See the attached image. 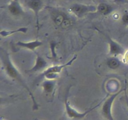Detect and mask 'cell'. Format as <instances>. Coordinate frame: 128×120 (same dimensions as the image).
<instances>
[{
    "mask_svg": "<svg viewBox=\"0 0 128 120\" xmlns=\"http://www.w3.org/2000/svg\"><path fill=\"white\" fill-rule=\"evenodd\" d=\"M1 63L2 64V67H3L4 70L6 74L10 78L12 79L13 80L17 81L20 84L23 86L24 88L28 91V92L30 94V97H31V100L32 101V110L34 111L35 110H38L39 106L38 104V102L36 101V99H35L34 96L33 94L31 92L30 90V88L28 86L25 82L21 74L20 71L18 70L16 66H14V64L11 61V58L10 57V55L6 51H1Z\"/></svg>",
    "mask_w": 128,
    "mask_h": 120,
    "instance_id": "obj_1",
    "label": "cell"
},
{
    "mask_svg": "<svg viewBox=\"0 0 128 120\" xmlns=\"http://www.w3.org/2000/svg\"><path fill=\"white\" fill-rule=\"evenodd\" d=\"M52 22L56 26L62 29H68L72 24V21L64 11L54 10L51 12Z\"/></svg>",
    "mask_w": 128,
    "mask_h": 120,
    "instance_id": "obj_2",
    "label": "cell"
},
{
    "mask_svg": "<svg viewBox=\"0 0 128 120\" xmlns=\"http://www.w3.org/2000/svg\"><path fill=\"white\" fill-rule=\"evenodd\" d=\"M104 100H102L100 104L96 105L94 107L90 109V110H88L87 111H86L85 112H79L77 110H75L74 108L72 107L70 104V102L68 101V96H66V98H65V101H64V106H65V111H66V114L68 116V117L69 118L71 119V120H82L83 118H84L90 112H91V111H93L94 110H95L96 108H97L100 104H101L102 102H103Z\"/></svg>",
    "mask_w": 128,
    "mask_h": 120,
    "instance_id": "obj_3",
    "label": "cell"
},
{
    "mask_svg": "<svg viewBox=\"0 0 128 120\" xmlns=\"http://www.w3.org/2000/svg\"><path fill=\"white\" fill-rule=\"evenodd\" d=\"M124 91V88L120 90V91H118L116 93L110 95L108 98L104 100V101H103V104L101 107V114L106 120H115L112 113V104L118 96Z\"/></svg>",
    "mask_w": 128,
    "mask_h": 120,
    "instance_id": "obj_4",
    "label": "cell"
},
{
    "mask_svg": "<svg viewBox=\"0 0 128 120\" xmlns=\"http://www.w3.org/2000/svg\"><path fill=\"white\" fill-rule=\"evenodd\" d=\"M68 11L78 18H81L88 14L97 11V8L94 5L74 3L70 6Z\"/></svg>",
    "mask_w": 128,
    "mask_h": 120,
    "instance_id": "obj_5",
    "label": "cell"
},
{
    "mask_svg": "<svg viewBox=\"0 0 128 120\" xmlns=\"http://www.w3.org/2000/svg\"><path fill=\"white\" fill-rule=\"evenodd\" d=\"M26 6L33 12L36 19V26L38 30L40 29V13L44 8V2L42 0H28L26 1Z\"/></svg>",
    "mask_w": 128,
    "mask_h": 120,
    "instance_id": "obj_6",
    "label": "cell"
},
{
    "mask_svg": "<svg viewBox=\"0 0 128 120\" xmlns=\"http://www.w3.org/2000/svg\"><path fill=\"white\" fill-rule=\"evenodd\" d=\"M77 58V55L75 54L71 60L69 61H68L67 62H66L65 64H62L60 65H54V66H50V67L47 68L46 70H44L43 71V72L40 74V77L41 78H44L46 75L50 73H54V74H59L62 71V70L64 68H65L66 67L69 66H71L72 63H73L74 61L76 60Z\"/></svg>",
    "mask_w": 128,
    "mask_h": 120,
    "instance_id": "obj_7",
    "label": "cell"
},
{
    "mask_svg": "<svg viewBox=\"0 0 128 120\" xmlns=\"http://www.w3.org/2000/svg\"><path fill=\"white\" fill-rule=\"evenodd\" d=\"M106 37L108 41L109 54L110 56L117 57L119 55H122L124 53L125 50L122 45L120 44L117 41L112 40L108 35H106Z\"/></svg>",
    "mask_w": 128,
    "mask_h": 120,
    "instance_id": "obj_8",
    "label": "cell"
},
{
    "mask_svg": "<svg viewBox=\"0 0 128 120\" xmlns=\"http://www.w3.org/2000/svg\"><path fill=\"white\" fill-rule=\"evenodd\" d=\"M8 10L12 16L16 17L22 16L24 14L20 0H11L8 5Z\"/></svg>",
    "mask_w": 128,
    "mask_h": 120,
    "instance_id": "obj_9",
    "label": "cell"
},
{
    "mask_svg": "<svg viewBox=\"0 0 128 120\" xmlns=\"http://www.w3.org/2000/svg\"><path fill=\"white\" fill-rule=\"evenodd\" d=\"M47 66V61H46L42 56H40L39 54L36 53V62H35L34 65L30 70H29L28 71V72H35L41 71V70H44V69L46 70Z\"/></svg>",
    "mask_w": 128,
    "mask_h": 120,
    "instance_id": "obj_10",
    "label": "cell"
},
{
    "mask_svg": "<svg viewBox=\"0 0 128 120\" xmlns=\"http://www.w3.org/2000/svg\"><path fill=\"white\" fill-rule=\"evenodd\" d=\"M18 46L22 48L27 49L30 51H34L36 49L40 47L42 45V42L38 40H36L34 41H29V42H24V41H19L16 43Z\"/></svg>",
    "mask_w": 128,
    "mask_h": 120,
    "instance_id": "obj_11",
    "label": "cell"
},
{
    "mask_svg": "<svg viewBox=\"0 0 128 120\" xmlns=\"http://www.w3.org/2000/svg\"><path fill=\"white\" fill-rule=\"evenodd\" d=\"M97 12L102 16H108L112 13L114 8L111 5L105 2H101L97 6Z\"/></svg>",
    "mask_w": 128,
    "mask_h": 120,
    "instance_id": "obj_12",
    "label": "cell"
},
{
    "mask_svg": "<svg viewBox=\"0 0 128 120\" xmlns=\"http://www.w3.org/2000/svg\"><path fill=\"white\" fill-rule=\"evenodd\" d=\"M42 90L46 94H52L55 90L56 82L55 80H46L42 82L41 84Z\"/></svg>",
    "mask_w": 128,
    "mask_h": 120,
    "instance_id": "obj_13",
    "label": "cell"
},
{
    "mask_svg": "<svg viewBox=\"0 0 128 120\" xmlns=\"http://www.w3.org/2000/svg\"><path fill=\"white\" fill-rule=\"evenodd\" d=\"M28 31V28L27 27H21L14 30H1L0 31V35L1 37L6 38L9 36L14 34L22 32V33H26Z\"/></svg>",
    "mask_w": 128,
    "mask_h": 120,
    "instance_id": "obj_14",
    "label": "cell"
},
{
    "mask_svg": "<svg viewBox=\"0 0 128 120\" xmlns=\"http://www.w3.org/2000/svg\"><path fill=\"white\" fill-rule=\"evenodd\" d=\"M106 64L108 67L111 70H116L121 65V61L118 58V57L111 56V58H108L106 61Z\"/></svg>",
    "mask_w": 128,
    "mask_h": 120,
    "instance_id": "obj_15",
    "label": "cell"
},
{
    "mask_svg": "<svg viewBox=\"0 0 128 120\" xmlns=\"http://www.w3.org/2000/svg\"><path fill=\"white\" fill-rule=\"evenodd\" d=\"M121 22L124 26H128V11H124L121 17Z\"/></svg>",
    "mask_w": 128,
    "mask_h": 120,
    "instance_id": "obj_16",
    "label": "cell"
},
{
    "mask_svg": "<svg viewBox=\"0 0 128 120\" xmlns=\"http://www.w3.org/2000/svg\"><path fill=\"white\" fill-rule=\"evenodd\" d=\"M56 45H57V43L56 42H54V41H52L50 43V48H51V54H52V57L54 59H56V57H57V54H56V51H55V48H56Z\"/></svg>",
    "mask_w": 128,
    "mask_h": 120,
    "instance_id": "obj_17",
    "label": "cell"
},
{
    "mask_svg": "<svg viewBox=\"0 0 128 120\" xmlns=\"http://www.w3.org/2000/svg\"><path fill=\"white\" fill-rule=\"evenodd\" d=\"M127 86H126V82L125 84V87H124V100L125 102H126V105L128 108V95L127 93Z\"/></svg>",
    "mask_w": 128,
    "mask_h": 120,
    "instance_id": "obj_18",
    "label": "cell"
},
{
    "mask_svg": "<svg viewBox=\"0 0 128 120\" xmlns=\"http://www.w3.org/2000/svg\"><path fill=\"white\" fill-rule=\"evenodd\" d=\"M123 2H126V3H128V1H126V0H123Z\"/></svg>",
    "mask_w": 128,
    "mask_h": 120,
    "instance_id": "obj_19",
    "label": "cell"
},
{
    "mask_svg": "<svg viewBox=\"0 0 128 120\" xmlns=\"http://www.w3.org/2000/svg\"><path fill=\"white\" fill-rule=\"evenodd\" d=\"M126 55H127V56H126V60H127V61H128V53Z\"/></svg>",
    "mask_w": 128,
    "mask_h": 120,
    "instance_id": "obj_20",
    "label": "cell"
},
{
    "mask_svg": "<svg viewBox=\"0 0 128 120\" xmlns=\"http://www.w3.org/2000/svg\"><path fill=\"white\" fill-rule=\"evenodd\" d=\"M1 120H2V119H1Z\"/></svg>",
    "mask_w": 128,
    "mask_h": 120,
    "instance_id": "obj_21",
    "label": "cell"
},
{
    "mask_svg": "<svg viewBox=\"0 0 128 120\" xmlns=\"http://www.w3.org/2000/svg\"><path fill=\"white\" fill-rule=\"evenodd\" d=\"M126 1H128V0H126Z\"/></svg>",
    "mask_w": 128,
    "mask_h": 120,
    "instance_id": "obj_22",
    "label": "cell"
}]
</instances>
